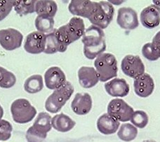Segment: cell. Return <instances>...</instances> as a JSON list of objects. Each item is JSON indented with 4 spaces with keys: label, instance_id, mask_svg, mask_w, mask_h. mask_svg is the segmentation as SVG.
<instances>
[{
    "label": "cell",
    "instance_id": "obj_31",
    "mask_svg": "<svg viewBox=\"0 0 160 142\" xmlns=\"http://www.w3.org/2000/svg\"><path fill=\"white\" fill-rule=\"evenodd\" d=\"M13 127L9 122L6 120L0 121V141H5L11 137Z\"/></svg>",
    "mask_w": 160,
    "mask_h": 142
},
{
    "label": "cell",
    "instance_id": "obj_11",
    "mask_svg": "<svg viewBox=\"0 0 160 142\" xmlns=\"http://www.w3.org/2000/svg\"><path fill=\"white\" fill-rule=\"evenodd\" d=\"M46 45V35L35 31L30 33L24 41V49L30 54L44 53Z\"/></svg>",
    "mask_w": 160,
    "mask_h": 142
},
{
    "label": "cell",
    "instance_id": "obj_27",
    "mask_svg": "<svg viewBox=\"0 0 160 142\" xmlns=\"http://www.w3.org/2000/svg\"><path fill=\"white\" fill-rule=\"evenodd\" d=\"M36 1H14L13 8L21 16L35 12Z\"/></svg>",
    "mask_w": 160,
    "mask_h": 142
},
{
    "label": "cell",
    "instance_id": "obj_10",
    "mask_svg": "<svg viewBox=\"0 0 160 142\" xmlns=\"http://www.w3.org/2000/svg\"><path fill=\"white\" fill-rule=\"evenodd\" d=\"M117 22L122 29L135 30L139 25L138 14L132 8L122 7L118 10Z\"/></svg>",
    "mask_w": 160,
    "mask_h": 142
},
{
    "label": "cell",
    "instance_id": "obj_23",
    "mask_svg": "<svg viewBox=\"0 0 160 142\" xmlns=\"http://www.w3.org/2000/svg\"><path fill=\"white\" fill-rule=\"evenodd\" d=\"M58 11V6L54 1H36L35 12L38 16H47L53 18Z\"/></svg>",
    "mask_w": 160,
    "mask_h": 142
},
{
    "label": "cell",
    "instance_id": "obj_2",
    "mask_svg": "<svg viewBox=\"0 0 160 142\" xmlns=\"http://www.w3.org/2000/svg\"><path fill=\"white\" fill-rule=\"evenodd\" d=\"M85 32V25L83 19L73 17L68 23L56 29V33L62 44L68 46L73 42L83 36Z\"/></svg>",
    "mask_w": 160,
    "mask_h": 142
},
{
    "label": "cell",
    "instance_id": "obj_4",
    "mask_svg": "<svg viewBox=\"0 0 160 142\" xmlns=\"http://www.w3.org/2000/svg\"><path fill=\"white\" fill-rule=\"evenodd\" d=\"M74 87L69 81H66L64 85L55 90L53 92L47 99L45 102V109L48 112L56 113L61 110L62 107L70 99L74 92Z\"/></svg>",
    "mask_w": 160,
    "mask_h": 142
},
{
    "label": "cell",
    "instance_id": "obj_12",
    "mask_svg": "<svg viewBox=\"0 0 160 142\" xmlns=\"http://www.w3.org/2000/svg\"><path fill=\"white\" fill-rule=\"evenodd\" d=\"M44 81L48 89L55 90L64 85L66 82V76L60 67H51L46 71Z\"/></svg>",
    "mask_w": 160,
    "mask_h": 142
},
{
    "label": "cell",
    "instance_id": "obj_28",
    "mask_svg": "<svg viewBox=\"0 0 160 142\" xmlns=\"http://www.w3.org/2000/svg\"><path fill=\"white\" fill-rule=\"evenodd\" d=\"M16 83V77L12 72L0 67V88H11Z\"/></svg>",
    "mask_w": 160,
    "mask_h": 142
},
{
    "label": "cell",
    "instance_id": "obj_25",
    "mask_svg": "<svg viewBox=\"0 0 160 142\" xmlns=\"http://www.w3.org/2000/svg\"><path fill=\"white\" fill-rule=\"evenodd\" d=\"M138 129L131 123L122 124L118 132V137L123 141L130 142L136 138Z\"/></svg>",
    "mask_w": 160,
    "mask_h": 142
},
{
    "label": "cell",
    "instance_id": "obj_17",
    "mask_svg": "<svg viewBox=\"0 0 160 142\" xmlns=\"http://www.w3.org/2000/svg\"><path fill=\"white\" fill-rule=\"evenodd\" d=\"M78 78L80 86L84 88H91L98 83L99 77L95 68L82 67L78 70Z\"/></svg>",
    "mask_w": 160,
    "mask_h": 142
},
{
    "label": "cell",
    "instance_id": "obj_3",
    "mask_svg": "<svg viewBox=\"0 0 160 142\" xmlns=\"http://www.w3.org/2000/svg\"><path fill=\"white\" fill-rule=\"evenodd\" d=\"M94 66L101 82L108 81L118 76V61L112 53H103L99 55L94 62Z\"/></svg>",
    "mask_w": 160,
    "mask_h": 142
},
{
    "label": "cell",
    "instance_id": "obj_13",
    "mask_svg": "<svg viewBox=\"0 0 160 142\" xmlns=\"http://www.w3.org/2000/svg\"><path fill=\"white\" fill-rule=\"evenodd\" d=\"M140 19L142 26L148 29H153L160 23V8L151 4L141 11Z\"/></svg>",
    "mask_w": 160,
    "mask_h": 142
},
{
    "label": "cell",
    "instance_id": "obj_22",
    "mask_svg": "<svg viewBox=\"0 0 160 142\" xmlns=\"http://www.w3.org/2000/svg\"><path fill=\"white\" fill-rule=\"evenodd\" d=\"M75 125V121L64 113H59L51 118V125L58 132H69L73 129Z\"/></svg>",
    "mask_w": 160,
    "mask_h": 142
},
{
    "label": "cell",
    "instance_id": "obj_34",
    "mask_svg": "<svg viewBox=\"0 0 160 142\" xmlns=\"http://www.w3.org/2000/svg\"><path fill=\"white\" fill-rule=\"evenodd\" d=\"M3 115H4V110H3V108L2 107L1 105H0V121L2 120Z\"/></svg>",
    "mask_w": 160,
    "mask_h": 142
},
{
    "label": "cell",
    "instance_id": "obj_36",
    "mask_svg": "<svg viewBox=\"0 0 160 142\" xmlns=\"http://www.w3.org/2000/svg\"><path fill=\"white\" fill-rule=\"evenodd\" d=\"M142 142H156V141H154V140H145V141H142Z\"/></svg>",
    "mask_w": 160,
    "mask_h": 142
},
{
    "label": "cell",
    "instance_id": "obj_14",
    "mask_svg": "<svg viewBox=\"0 0 160 142\" xmlns=\"http://www.w3.org/2000/svg\"><path fill=\"white\" fill-rule=\"evenodd\" d=\"M134 91L140 97H148L152 95L155 89V83L152 78L144 73L136 79L133 82Z\"/></svg>",
    "mask_w": 160,
    "mask_h": 142
},
{
    "label": "cell",
    "instance_id": "obj_8",
    "mask_svg": "<svg viewBox=\"0 0 160 142\" xmlns=\"http://www.w3.org/2000/svg\"><path fill=\"white\" fill-rule=\"evenodd\" d=\"M121 68L125 75L134 79L145 73V65L138 55H126L122 60Z\"/></svg>",
    "mask_w": 160,
    "mask_h": 142
},
{
    "label": "cell",
    "instance_id": "obj_19",
    "mask_svg": "<svg viewBox=\"0 0 160 142\" xmlns=\"http://www.w3.org/2000/svg\"><path fill=\"white\" fill-rule=\"evenodd\" d=\"M95 2L91 1H71L68 10L72 15L88 18L92 13Z\"/></svg>",
    "mask_w": 160,
    "mask_h": 142
},
{
    "label": "cell",
    "instance_id": "obj_16",
    "mask_svg": "<svg viewBox=\"0 0 160 142\" xmlns=\"http://www.w3.org/2000/svg\"><path fill=\"white\" fill-rule=\"evenodd\" d=\"M105 89L108 95L114 97H124L129 92V86L124 78H115L105 84Z\"/></svg>",
    "mask_w": 160,
    "mask_h": 142
},
{
    "label": "cell",
    "instance_id": "obj_35",
    "mask_svg": "<svg viewBox=\"0 0 160 142\" xmlns=\"http://www.w3.org/2000/svg\"><path fill=\"white\" fill-rule=\"evenodd\" d=\"M153 4L160 8V1H153Z\"/></svg>",
    "mask_w": 160,
    "mask_h": 142
},
{
    "label": "cell",
    "instance_id": "obj_24",
    "mask_svg": "<svg viewBox=\"0 0 160 142\" xmlns=\"http://www.w3.org/2000/svg\"><path fill=\"white\" fill-rule=\"evenodd\" d=\"M44 88V81L41 75L35 74L30 76L24 83L25 92L30 94H35L41 91Z\"/></svg>",
    "mask_w": 160,
    "mask_h": 142
},
{
    "label": "cell",
    "instance_id": "obj_7",
    "mask_svg": "<svg viewBox=\"0 0 160 142\" xmlns=\"http://www.w3.org/2000/svg\"><path fill=\"white\" fill-rule=\"evenodd\" d=\"M133 112V108L122 99H112L108 105V114L119 122L130 121Z\"/></svg>",
    "mask_w": 160,
    "mask_h": 142
},
{
    "label": "cell",
    "instance_id": "obj_15",
    "mask_svg": "<svg viewBox=\"0 0 160 142\" xmlns=\"http://www.w3.org/2000/svg\"><path fill=\"white\" fill-rule=\"evenodd\" d=\"M92 105V98L88 93H77L71 103V108L76 114L82 116L91 111Z\"/></svg>",
    "mask_w": 160,
    "mask_h": 142
},
{
    "label": "cell",
    "instance_id": "obj_6",
    "mask_svg": "<svg viewBox=\"0 0 160 142\" xmlns=\"http://www.w3.org/2000/svg\"><path fill=\"white\" fill-rule=\"evenodd\" d=\"M11 113L14 122L25 124L33 120L37 115V110L28 99L20 98L11 104Z\"/></svg>",
    "mask_w": 160,
    "mask_h": 142
},
{
    "label": "cell",
    "instance_id": "obj_20",
    "mask_svg": "<svg viewBox=\"0 0 160 142\" xmlns=\"http://www.w3.org/2000/svg\"><path fill=\"white\" fill-rule=\"evenodd\" d=\"M68 46H65L60 39L56 33V29L46 35V45L44 53L46 54H54L56 53H63L66 51Z\"/></svg>",
    "mask_w": 160,
    "mask_h": 142
},
{
    "label": "cell",
    "instance_id": "obj_5",
    "mask_svg": "<svg viewBox=\"0 0 160 142\" xmlns=\"http://www.w3.org/2000/svg\"><path fill=\"white\" fill-rule=\"evenodd\" d=\"M114 14L115 8L109 2H95L92 13L88 19L93 25L103 30L112 22Z\"/></svg>",
    "mask_w": 160,
    "mask_h": 142
},
{
    "label": "cell",
    "instance_id": "obj_21",
    "mask_svg": "<svg viewBox=\"0 0 160 142\" xmlns=\"http://www.w3.org/2000/svg\"><path fill=\"white\" fill-rule=\"evenodd\" d=\"M51 118H52L48 113H39L37 116L34 124L31 126V128L38 134L47 137V133L50 132L52 128Z\"/></svg>",
    "mask_w": 160,
    "mask_h": 142
},
{
    "label": "cell",
    "instance_id": "obj_32",
    "mask_svg": "<svg viewBox=\"0 0 160 142\" xmlns=\"http://www.w3.org/2000/svg\"><path fill=\"white\" fill-rule=\"evenodd\" d=\"M14 1H0V21L4 20L13 8Z\"/></svg>",
    "mask_w": 160,
    "mask_h": 142
},
{
    "label": "cell",
    "instance_id": "obj_30",
    "mask_svg": "<svg viewBox=\"0 0 160 142\" xmlns=\"http://www.w3.org/2000/svg\"><path fill=\"white\" fill-rule=\"evenodd\" d=\"M142 54L145 58L150 61H156L160 58V53L152 43H147L142 46Z\"/></svg>",
    "mask_w": 160,
    "mask_h": 142
},
{
    "label": "cell",
    "instance_id": "obj_33",
    "mask_svg": "<svg viewBox=\"0 0 160 142\" xmlns=\"http://www.w3.org/2000/svg\"><path fill=\"white\" fill-rule=\"evenodd\" d=\"M152 44L154 47H155L160 53V31H159V32L156 34L155 36H154Z\"/></svg>",
    "mask_w": 160,
    "mask_h": 142
},
{
    "label": "cell",
    "instance_id": "obj_9",
    "mask_svg": "<svg viewBox=\"0 0 160 142\" xmlns=\"http://www.w3.org/2000/svg\"><path fill=\"white\" fill-rule=\"evenodd\" d=\"M23 35L13 28L0 30V46L4 49L11 51L21 46Z\"/></svg>",
    "mask_w": 160,
    "mask_h": 142
},
{
    "label": "cell",
    "instance_id": "obj_1",
    "mask_svg": "<svg viewBox=\"0 0 160 142\" xmlns=\"http://www.w3.org/2000/svg\"><path fill=\"white\" fill-rule=\"evenodd\" d=\"M82 41L84 44V54L89 59H93L106 50L105 33L101 28L91 25L85 30Z\"/></svg>",
    "mask_w": 160,
    "mask_h": 142
},
{
    "label": "cell",
    "instance_id": "obj_29",
    "mask_svg": "<svg viewBox=\"0 0 160 142\" xmlns=\"http://www.w3.org/2000/svg\"><path fill=\"white\" fill-rule=\"evenodd\" d=\"M130 121L133 125L138 128L142 129L146 127L149 122V117L143 111L138 110L133 112Z\"/></svg>",
    "mask_w": 160,
    "mask_h": 142
},
{
    "label": "cell",
    "instance_id": "obj_18",
    "mask_svg": "<svg viewBox=\"0 0 160 142\" xmlns=\"http://www.w3.org/2000/svg\"><path fill=\"white\" fill-rule=\"evenodd\" d=\"M120 126V123L108 113H104L97 121V128L105 135L115 134Z\"/></svg>",
    "mask_w": 160,
    "mask_h": 142
},
{
    "label": "cell",
    "instance_id": "obj_26",
    "mask_svg": "<svg viewBox=\"0 0 160 142\" xmlns=\"http://www.w3.org/2000/svg\"><path fill=\"white\" fill-rule=\"evenodd\" d=\"M35 23L38 32L43 34H48L54 30V19L49 16H38Z\"/></svg>",
    "mask_w": 160,
    "mask_h": 142
}]
</instances>
